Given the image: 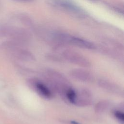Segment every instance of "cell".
<instances>
[{
  "label": "cell",
  "mask_w": 124,
  "mask_h": 124,
  "mask_svg": "<svg viewBox=\"0 0 124 124\" xmlns=\"http://www.w3.org/2000/svg\"><path fill=\"white\" fill-rule=\"evenodd\" d=\"M99 86L104 90L116 95H123V89L117 84L105 79H100L98 81Z\"/></svg>",
  "instance_id": "obj_7"
},
{
  "label": "cell",
  "mask_w": 124,
  "mask_h": 124,
  "mask_svg": "<svg viewBox=\"0 0 124 124\" xmlns=\"http://www.w3.org/2000/svg\"><path fill=\"white\" fill-rule=\"evenodd\" d=\"M44 77L46 83L52 92L57 93L65 98L67 92L72 88L67 78L61 73L51 69L45 71Z\"/></svg>",
  "instance_id": "obj_1"
},
{
  "label": "cell",
  "mask_w": 124,
  "mask_h": 124,
  "mask_svg": "<svg viewBox=\"0 0 124 124\" xmlns=\"http://www.w3.org/2000/svg\"><path fill=\"white\" fill-rule=\"evenodd\" d=\"M64 58L70 62L83 67H89L91 62L84 57L76 53L67 52L64 54Z\"/></svg>",
  "instance_id": "obj_5"
},
{
  "label": "cell",
  "mask_w": 124,
  "mask_h": 124,
  "mask_svg": "<svg viewBox=\"0 0 124 124\" xmlns=\"http://www.w3.org/2000/svg\"><path fill=\"white\" fill-rule=\"evenodd\" d=\"M71 124H80V123L77 122H76L75 121H72L71 122Z\"/></svg>",
  "instance_id": "obj_11"
},
{
  "label": "cell",
  "mask_w": 124,
  "mask_h": 124,
  "mask_svg": "<svg viewBox=\"0 0 124 124\" xmlns=\"http://www.w3.org/2000/svg\"><path fill=\"white\" fill-rule=\"evenodd\" d=\"M110 107V103L107 100H101L96 103L94 106L95 111L99 113L105 112Z\"/></svg>",
  "instance_id": "obj_8"
},
{
  "label": "cell",
  "mask_w": 124,
  "mask_h": 124,
  "mask_svg": "<svg viewBox=\"0 0 124 124\" xmlns=\"http://www.w3.org/2000/svg\"><path fill=\"white\" fill-rule=\"evenodd\" d=\"M59 4L62 7H64L66 9H68L70 11H72L73 12H78V8L73 5V4L71 3L69 1H66V0H60V2L59 3Z\"/></svg>",
  "instance_id": "obj_9"
},
{
  "label": "cell",
  "mask_w": 124,
  "mask_h": 124,
  "mask_svg": "<svg viewBox=\"0 0 124 124\" xmlns=\"http://www.w3.org/2000/svg\"><path fill=\"white\" fill-rule=\"evenodd\" d=\"M92 102V94L89 90L82 88L75 91L73 104L79 107H86L91 105Z\"/></svg>",
  "instance_id": "obj_3"
},
{
  "label": "cell",
  "mask_w": 124,
  "mask_h": 124,
  "mask_svg": "<svg viewBox=\"0 0 124 124\" xmlns=\"http://www.w3.org/2000/svg\"><path fill=\"white\" fill-rule=\"evenodd\" d=\"M27 83L30 87L41 97L45 99L52 97L53 92L46 83L35 78H31L28 80Z\"/></svg>",
  "instance_id": "obj_2"
},
{
  "label": "cell",
  "mask_w": 124,
  "mask_h": 124,
  "mask_svg": "<svg viewBox=\"0 0 124 124\" xmlns=\"http://www.w3.org/2000/svg\"><path fill=\"white\" fill-rule=\"evenodd\" d=\"M59 39L63 42L83 48L92 49H94L95 47L94 45L92 43L82 39L73 36L66 35H61Z\"/></svg>",
  "instance_id": "obj_4"
},
{
  "label": "cell",
  "mask_w": 124,
  "mask_h": 124,
  "mask_svg": "<svg viewBox=\"0 0 124 124\" xmlns=\"http://www.w3.org/2000/svg\"><path fill=\"white\" fill-rule=\"evenodd\" d=\"M113 115L116 119L121 124L124 123V113L121 110H115L113 112Z\"/></svg>",
  "instance_id": "obj_10"
},
{
  "label": "cell",
  "mask_w": 124,
  "mask_h": 124,
  "mask_svg": "<svg viewBox=\"0 0 124 124\" xmlns=\"http://www.w3.org/2000/svg\"><path fill=\"white\" fill-rule=\"evenodd\" d=\"M70 75L73 78L84 82H91L93 79V74L89 71L83 69H73L71 71Z\"/></svg>",
  "instance_id": "obj_6"
}]
</instances>
